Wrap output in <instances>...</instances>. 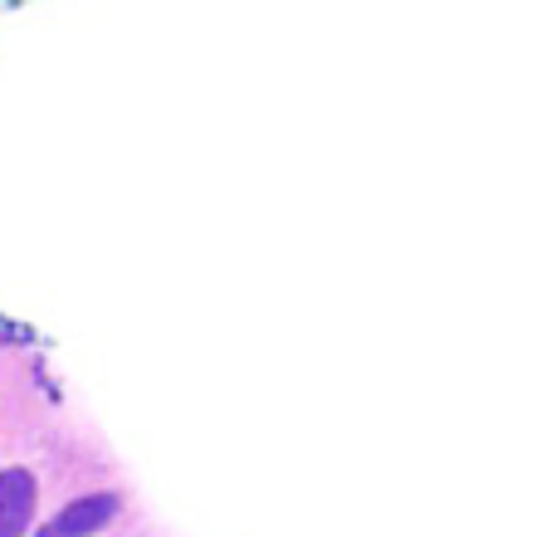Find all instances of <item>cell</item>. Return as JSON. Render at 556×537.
I'll use <instances>...</instances> for the list:
<instances>
[{
    "instance_id": "1",
    "label": "cell",
    "mask_w": 556,
    "mask_h": 537,
    "mask_svg": "<svg viewBox=\"0 0 556 537\" xmlns=\"http://www.w3.org/2000/svg\"><path fill=\"white\" fill-rule=\"evenodd\" d=\"M113 513H117V494H88V499L68 503L59 519H49V528L39 537H88L103 528Z\"/></svg>"
},
{
    "instance_id": "2",
    "label": "cell",
    "mask_w": 556,
    "mask_h": 537,
    "mask_svg": "<svg viewBox=\"0 0 556 537\" xmlns=\"http://www.w3.org/2000/svg\"><path fill=\"white\" fill-rule=\"evenodd\" d=\"M35 519V479L25 470L0 474V537H20Z\"/></svg>"
}]
</instances>
